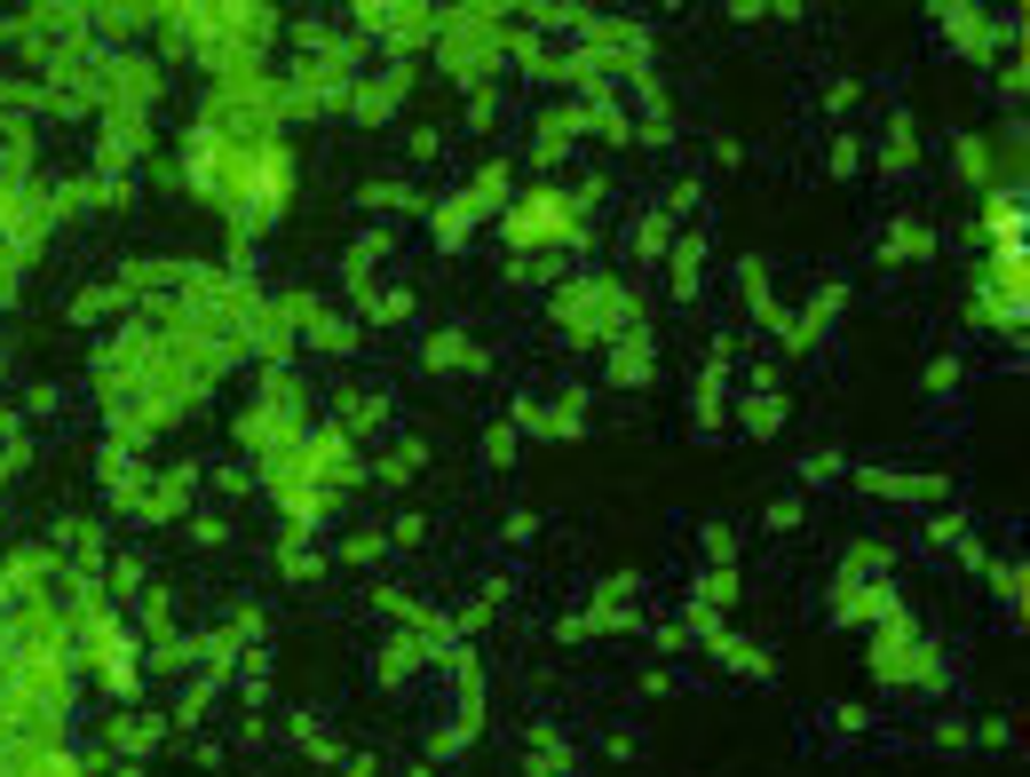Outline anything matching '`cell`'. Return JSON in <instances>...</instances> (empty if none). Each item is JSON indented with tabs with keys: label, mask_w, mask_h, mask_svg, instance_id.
Masks as SVG:
<instances>
[{
	"label": "cell",
	"mask_w": 1030,
	"mask_h": 777,
	"mask_svg": "<svg viewBox=\"0 0 1030 777\" xmlns=\"http://www.w3.org/2000/svg\"><path fill=\"white\" fill-rule=\"evenodd\" d=\"M500 222V238H508V247L516 255H531V247H571V238H579V199H571V190H523V199L508 207V215H492Z\"/></svg>",
	"instance_id": "cell-1"
},
{
	"label": "cell",
	"mask_w": 1030,
	"mask_h": 777,
	"mask_svg": "<svg viewBox=\"0 0 1030 777\" xmlns=\"http://www.w3.org/2000/svg\"><path fill=\"white\" fill-rule=\"evenodd\" d=\"M135 659H143V643L127 626H112V619L95 626V674H104V691H135V674H143Z\"/></svg>",
	"instance_id": "cell-2"
},
{
	"label": "cell",
	"mask_w": 1030,
	"mask_h": 777,
	"mask_svg": "<svg viewBox=\"0 0 1030 777\" xmlns=\"http://www.w3.org/2000/svg\"><path fill=\"white\" fill-rule=\"evenodd\" d=\"M611 381L618 388L658 381V342H651V333H618V342H611Z\"/></svg>",
	"instance_id": "cell-3"
},
{
	"label": "cell",
	"mask_w": 1030,
	"mask_h": 777,
	"mask_svg": "<svg viewBox=\"0 0 1030 777\" xmlns=\"http://www.w3.org/2000/svg\"><path fill=\"white\" fill-rule=\"evenodd\" d=\"M666 286H674V302H698V286H706V238H674L666 247Z\"/></svg>",
	"instance_id": "cell-4"
},
{
	"label": "cell",
	"mask_w": 1030,
	"mask_h": 777,
	"mask_svg": "<svg viewBox=\"0 0 1030 777\" xmlns=\"http://www.w3.org/2000/svg\"><path fill=\"white\" fill-rule=\"evenodd\" d=\"M579 135H586V104H548L539 112V159H571Z\"/></svg>",
	"instance_id": "cell-5"
},
{
	"label": "cell",
	"mask_w": 1030,
	"mask_h": 777,
	"mask_svg": "<svg viewBox=\"0 0 1030 777\" xmlns=\"http://www.w3.org/2000/svg\"><path fill=\"white\" fill-rule=\"evenodd\" d=\"M405 80H413L405 64H397V72H381V80H357L350 112H357V120H397V104H405Z\"/></svg>",
	"instance_id": "cell-6"
},
{
	"label": "cell",
	"mask_w": 1030,
	"mask_h": 777,
	"mask_svg": "<svg viewBox=\"0 0 1030 777\" xmlns=\"http://www.w3.org/2000/svg\"><path fill=\"white\" fill-rule=\"evenodd\" d=\"M420 365H428V373H476V365H483V350L468 342L460 325H445V333H428V350H420Z\"/></svg>",
	"instance_id": "cell-7"
},
{
	"label": "cell",
	"mask_w": 1030,
	"mask_h": 777,
	"mask_svg": "<svg viewBox=\"0 0 1030 777\" xmlns=\"http://www.w3.org/2000/svg\"><path fill=\"white\" fill-rule=\"evenodd\" d=\"M784 421H793V405H784L777 388H746V397H738V428L746 436H777Z\"/></svg>",
	"instance_id": "cell-8"
},
{
	"label": "cell",
	"mask_w": 1030,
	"mask_h": 777,
	"mask_svg": "<svg viewBox=\"0 0 1030 777\" xmlns=\"http://www.w3.org/2000/svg\"><path fill=\"white\" fill-rule=\"evenodd\" d=\"M984 238L991 247H1022V190H991L984 199Z\"/></svg>",
	"instance_id": "cell-9"
},
{
	"label": "cell",
	"mask_w": 1030,
	"mask_h": 777,
	"mask_svg": "<svg viewBox=\"0 0 1030 777\" xmlns=\"http://www.w3.org/2000/svg\"><path fill=\"white\" fill-rule=\"evenodd\" d=\"M341 421L350 428H388V388H350V397H341Z\"/></svg>",
	"instance_id": "cell-10"
},
{
	"label": "cell",
	"mask_w": 1030,
	"mask_h": 777,
	"mask_svg": "<svg viewBox=\"0 0 1030 777\" xmlns=\"http://www.w3.org/2000/svg\"><path fill=\"white\" fill-rule=\"evenodd\" d=\"M738 294H746V310H761V318H777V294H769V262H738Z\"/></svg>",
	"instance_id": "cell-11"
},
{
	"label": "cell",
	"mask_w": 1030,
	"mask_h": 777,
	"mask_svg": "<svg viewBox=\"0 0 1030 777\" xmlns=\"http://www.w3.org/2000/svg\"><path fill=\"white\" fill-rule=\"evenodd\" d=\"M278 571H285V579H318V548L302 540V524H293L285 540H278Z\"/></svg>",
	"instance_id": "cell-12"
},
{
	"label": "cell",
	"mask_w": 1030,
	"mask_h": 777,
	"mask_svg": "<svg viewBox=\"0 0 1030 777\" xmlns=\"http://www.w3.org/2000/svg\"><path fill=\"white\" fill-rule=\"evenodd\" d=\"M674 247V215H643V222H634V255H643V262H658Z\"/></svg>",
	"instance_id": "cell-13"
},
{
	"label": "cell",
	"mask_w": 1030,
	"mask_h": 777,
	"mask_svg": "<svg viewBox=\"0 0 1030 777\" xmlns=\"http://www.w3.org/2000/svg\"><path fill=\"white\" fill-rule=\"evenodd\" d=\"M698 603H706V611H729V603H738V571L714 563V571L698 579ZM706 611H698V619H706Z\"/></svg>",
	"instance_id": "cell-14"
},
{
	"label": "cell",
	"mask_w": 1030,
	"mask_h": 777,
	"mask_svg": "<svg viewBox=\"0 0 1030 777\" xmlns=\"http://www.w3.org/2000/svg\"><path fill=\"white\" fill-rule=\"evenodd\" d=\"M880 167H888V175H912V167H919V135H912V120H896V135H888V152H880Z\"/></svg>",
	"instance_id": "cell-15"
},
{
	"label": "cell",
	"mask_w": 1030,
	"mask_h": 777,
	"mask_svg": "<svg viewBox=\"0 0 1030 777\" xmlns=\"http://www.w3.org/2000/svg\"><path fill=\"white\" fill-rule=\"evenodd\" d=\"M516 445H523V436H516L508 421H492V428L476 436V453H483V468H508V460H516Z\"/></svg>",
	"instance_id": "cell-16"
},
{
	"label": "cell",
	"mask_w": 1030,
	"mask_h": 777,
	"mask_svg": "<svg viewBox=\"0 0 1030 777\" xmlns=\"http://www.w3.org/2000/svg\"><path fill=\"white\" fill-rule=\"evenodd\" d=\"M841 476H849V453H832V445L801 460V484H841Z\"/></svg>",
	"instance_id": "cell-17"
},
{
	"label": "cell",
	"mask_w": 1030,
	"mask_h": 777,
	"mask_svg": "<svg viewBox=\"0 0 1030 777\" xmlns=\"http://www.w3.org/2000/svg\"><path fill=\"white\" fill-rule=\"evenodd\" d=\"M373 468H381V484H413V476H420V445H397V453L373 460Z\"/></svg>",
	"instance_id": "cell-18"
},
{
	"label": "cell",
	"mask_w": 1030,
	"mask_h": 777,
	"mask_svg": "<svg viewBox=\"0 0 1030 777\" xmlns=\"http://www.w3.org/2000/svg\"><path fill=\"white\" fill-rule=\"evenodd\" d=\"M824 167H832V175H856V167H864V143H856V135H841V143H832V159H824Z\"/></svg>",
	"instance_id": "cell-19"
},
{
	"label": "cell",
	"mask_w": 1030,
	"mask_h": 777,
	"mask_svg": "<svg viewBox=\"0 0 1030 777\" xmlns=\"http://www.w3.org/2000/svg\"><path fill=\"white\" fill-rule=\"evenodd\" d=\"M706 556H714V563L738 556V524H706Z\"/></svg>",
	"instance_id": "cell-20"
},
{
	"label": "cell",
	"mask_w": 1030,
	"mask_h": 777,
	"mask_svg": "<svg viewBox=\"0 0 1030 777\" xmlns=\"http://www.w3.org/2000/svg\"><path fill=\"white\" fill-rule=\"evenodd\" d=\"M951 381H959V358H936V365H927V373H919V388H927V397H944V388H951Z\"/></svg>",
	"instance_id": "cell-21"
},
{
	"label": "cell",
	"mask_w": 1030,
	"mask_h": 777,
	"mask_svg": "<svg viewBox=\"0 0 1030 777\" xmlns=\"http://www.w3.org/2000/svg\"><path fill=\"white\" fill-rule=\"evenodd\" d=\"M500 531H508V548H531V540H539V516H531V508H516Z\"/></svg>",
	"instance_id": "cell-22"
},
{
	"label": "cell",
	"mask_w": 1030,
	"mask_h": 777,
	"mask_svg": "<svg viewBox=\"0 0 1030 777\" xmlns=\"http://www.w3.org/2000/svg\"><path fill=\"white\" fill-rule=\"evenodd\" d=\"M341 556H350V563H373V556H381V531H350V540H341Z\"/></svg>",
	"instance_id": "cell-23"
},
{
	"label": "cell",
	"mask_w": 1030,
	"mask_h": 777,
	"mask_svg": "<svg viewBox=\"0 0 1030 777\" xmlns=\"http://www.w3.org/2000/svg\"><path fill=\"white\" fill-rule=\"evenodd\" d=\"M190 540H199V548H222L230 524H222V516H199V524H190Z\"/></svg>",
	"instance_id": "cell-24"
},
{
	"label": "cell",
	"mask_w": 1030,
	"mask_h": 777,
	"mask_svg": "<svg viewBox=\"0 0 1030 777\" xmlns=\"http://www.w3.org/2000/svg\"><path fill=\"white\" fill-rule=\"evenodd\" d=\"M769 531H801V500H777L769 508Z\"/></svg>",
	"instance_id": "cell-25"
}]
</instances>
